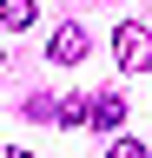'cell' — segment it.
I'll return each instance as SVG.
<instances>
[{"mask_svg":"<svg viewBox=\"0 0 152 158\" xmlns=\"http://www.w3.org/2000/svg\"><path fill=\"white\" fill-rule=\"evenodd\" d=\"M106 158H152V152H145V145H139V138H119V145H112V152H106Z\"/></svg>","mask_w":152,"mask_h":158,"instance_id":"obj_6","label":"cell"},{"mask_svg":"<svg viewBox=\"0 0 152 158\" xmlns=\"http://www.w3.org/2000/svg\"><path fill=\"white\" fill-rule=\"evenodd\" d=\"M0 158H33V152H20V145H13V152H0Z\"/></svg>","mask_w":152,"mask_h":158,"instance_id":"obj_7","label":"cell"},{"mask_svg":"<svg viewBox=\"0 0 152 158\" xmlns=\"http://www.w3.org/2000/svg\"><path fill=\"white\" fill-rule=\"evenodd\" d=\"M112 53H119L126 73H152V33L145 27H119L112 33Z\"/></svg>","mask_w":152,"mask_h":158,"instance_id":"obj_1","label":"cell"},{"mask_svg":"<svg viewBox=\"0 0 152 158\" xmlns=\"http://www.w3.org/2000/svg\"><path fill=\"white\" fill-rule=\"evenodd\" d=\"M86 118H93L99 132H112V125L126 118V99H119V92H99V99H93V112H86Z\"/></svg>","mask_w":152,"mask_h":158,"instance_id":"obj_3","label":"cell"},{"mask_svg":"<svg viewBox=\"0 0 152 158\" xmlns=\"http://www.w3.org/2000/svg\"><path fill=\"white\" fill-rule=\"evenodd\" d=\"M86 112H93V99H80V92H73V99H53V118H60V125H80Z\"/></svg>","mask_w":152,"mask_h":158,"instance_id":"obj_5","label":"cell"},{"mask_svg":"<svg viewBox=\"0 0 152 158\" xmlns=\"http://www.w3.org/2000/svg\"><path fill=\"white\" fill-rule=\"evenodd\" d=\"M86 46H93V40H86V27H60V33H53V59H60V66H73V59H86Z\"/></svg>","mask_w":152,"mask_h":158,"instance_id":"obj_2","label":"cell"},{"mask_svg":"<svg viewBox=\"0 0 152 158\" xmlns=\"http://www.w3.org/2000/svg\"><path fill=\"white\" fill-rule=\"evenodd\" d=\"M40 20V0H0V27H33Z\"/></svg>","mask_w":152,"mask_h":158,"instance_id":"obj_4","label":"cell"}]
</instances>
